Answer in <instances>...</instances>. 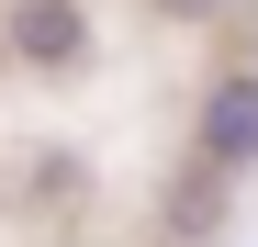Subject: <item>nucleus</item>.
Wrapping results in <instances>:
<instances>
[{
  "mask_svg": "<svg viewBox=\"0 0 258 247\" xmlns=\"http://www.w3.org/2000/svg\"><path fill=\"white\" fill-rule=\"evenodd\" d=\"M12 56L23 68H79L90 56V12H79V0H23L12 12Z\"/></svg>",
  "mask_w": 258,
  "mask_h": 247,
  "instance_id": "f257e3e1",
  "label": "nucleus"
},
{
  "mask_svg": "<svg viewBox=\"0 0 258 247\" xmlns=\"http://www.w3.org/2000/svg\"><path fill=\"white\" fill-rule=\"evenodd\" d=\"M202 157H213V169H247V157H258V79H213V101H202Z\"/></svg>",
  "mask_w": 258,
  "mask_h": 247,
  "instance_id": "f03ea898",
  "label": "nucleus"
},
{
  "mask_svg": "<svg viewBox=\"0 0 258 247\" xmlns=\"http://www.w3.org/2000/svg\"><path fill=\"white\" fill-rule=\"evenodd\" d=\"M191 12H213V0H191Z\"/></svg>",
  "mask_w": 258,
  "mask_h": 247,
  "instance_id": "7ed1b4c3",
  "label": "nucleus"
}]
</instances>
